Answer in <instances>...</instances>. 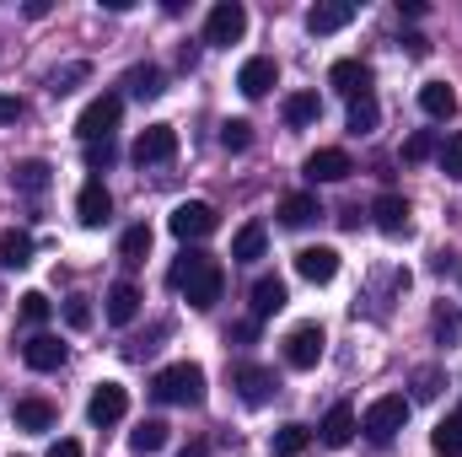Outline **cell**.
Returning <instances> with one entry per match:
<instances>
[{
    "mask_svg": "<svg viewBox=\"0 0 462 457\" xmlns=\"http://www.w3.org/2000/svg\"><path fill=\"white\" fill-rule=\"evenodd\" d=\"M172 285L183 291V302H189L194 312H210V307L221 302V291H226V269H221V258H210V253H183V258L172 264Z\"/></svg>",
    "mask_w": 462,
    "mask_h": 457,
    "instance_id": "1",
    "label": "cell"
},
{
    "mask_svg": "<svg viewBox=\"0 0 462 457\" xmlns=\"http://www.w3.org/2000/svg\"><path fill=\"white\" fill-rule=\"evenodd\" d=\"M151 393H156L162 404H183V409H194V404H205V371H199L194 360L162 366L156 382H151Z\"/></svg>",
    "mask_w": 462,
    "mask_h": 457,
    "instance_id": "2",
    "label": "cell"
},
{
    "mask_svg": "<svg viewBox=\"0 0 462 457\" xmlns=\"http://www.w3.org/2000/svg\"><path fill=\"white\" fill-rule=\"evenodd\" d=\"M409 409H414V404H409L403 393H382V398L360 415V431H365L371 442H393V436L409 425Z\"/></svg>",
    "mask_w": 462,
    "mask_h": 457,
    "instance_id": "3",
    "label": "cell"
},
{
    "mask_svg": "<svg viewBox=\"0 0 462 457\" xmlns=\"http://www.w3.org/2000/svg\"><path fill=\"white\" fill-rule=\"evenodd\" d=\"M118 114H124V98L103 92V98H92V103H87V114L76 118V135H81L87 145H103V140H114Z\"/></svg>",
    "mask_w": 462,
    "mask_h": 457,
    "instance_id": "4",
    "label": "cell"
},
{
    "mask_svg": "<svg viewBox=\"0 0 462 457\" xmlns=\"http://www.w3.org/2000/svg\"><path fill=\"white\" fill-rule=\"evenodd\" d=\"M323 344H328V334H323L318 323H296V329L285 334V366H291V371H312V366L323 360Z\"/></svg>",
    "mask_w": 462,
    "mask_h": 457,
    "instance_id": "5",
    "label": "cell"
},
{
    "mask_svg": "<svg viewBox=\"0 0 462 457\" xmlns=\"http://www.w3.org/2000/svg\"><path fill=\"white\" fill-rule=\"evenodd\" d=\"M231 387L242 393V404H253V409H258V404H269V398H274V387H280V382H274V371H269V366L242 360V366H231Z\"/></svg>",
    "mask_w": 462,
    "mask_h": 457,
    "instance_id": "6",
    "label": "cell"
},
{
    "mask_svg": "<svg viewBox=\"0 0 462 457\" xmlns=\"http://www.w3.org/2000/svg\"><path fill=\"white\" fill-rule=\"evenodd\" d=\"M247 33V11H242V0H221L216 11H210V22H205V43H216V49H226Z\"/></svg>",
    "mask_w": 462,
    "mask_h": 457,
    "instance_id": "7",
    "label": "cell"
},
{
    "mask_svg": "<svg viewBox=\"0 0 462 457\" xmlns=\"http://www.w3.org/2000/svg\"><path fill=\"white\" fill-rule=\"evenodd\" d=\"M167 227H172V237H183V242H199V237H210L221 221H216V210H210L205 200H183Z\"/></svg>",
    "mask_w": 462,
    "mask_h": 457,
    "instance_id": "8",
    "label": "cell"
},
{
    "mask_svg": "<svg viewBox=\"0 0 462 457\" xmlns=\"http://www.w3.org/2000/svg\"><path fill=\"white\" fill-rule=\"evenodd\" d=\"M172 156H178V129L172 124L140 129V140H134V162L140 167H156V162H172Z\"/></svg>",
    "mask_w": 462,
    "mask_h": 457,
    "instance_id": "9",
    "label": "cell"
},
{
    "mask_svg": "<svg viewBox=\"0 0 462 457\" xmlns=\"http://www.w3.org/2000/svg\"><path fill=\"white\" fill-rule=\"evenodd\" d=\"M307 183H345L349 173H355V162H349V151H339V145H323V151H312L307 156Z\"/></svg>",
    "mask_w": 462,
    "mask_h": 457,
    "instance_id": "10",
    "label": "cell"
},
{
    "mask_svg": "<svg viewBox=\"0 0 462 457\" xmlns=\"http://www.w3.org/2000/svg\"><path fill=\"white\" fill-rule=\"evenodd\" d=\"M129 415V387L124 382H103L97 393H92V404H87V420L92 425H118Z\"/></svg>",
    "mask_w": 462,
    "mask_h": 457,
    "instance_id": "11",
    "label": "cell"
},
{
    "mask_svg": "<svg viewBox=\"0 0 462 457\" xmlns=\"http://www.w3.org/2000/svg\"><path fill=\"white\" fill-rule=\"evenodd\" d=\"M108 216H114V194L103 189V178L81 183V194H76V221H81V227H103Z\"/></svg>",
    "mask_w": 462,
    "mask_h": 457,
    "instance_id": "12",
    "label": "cell"
},
{
    "mask_svg": "<svg viewBox=\"0 0 462 457\" xmlns=\"http://www.w3.org/2000/svg\"><path fill=\"white\" fill-rule=\"evenodd\" d=\"M274 81H280V65H274L269 54H253V60H242V70H236V87H242V98H263Z\"/></svg>",
    "mask_w": 462,
    "mask_h": 457,
    "instance_id": "13",
    "label": "cell"
},
{
    "mask_svg": "<svg viewBox=\"0 0 462 457\" xmlns=\"http://www.w3.org/2000/svg\"><path fill=\"white\" fill-rule=\"evenodd\" d=\"M296 275L312 280V285H328V280L339 275V253H334V247H301V253H296Z\"/></svg>",
    "mask_w": 462,
    "mask_h": 457,
    "instance_id": "14",
    "label": "cell"
},
{
    "mask_svg": "<svg viewBox=\"0 0 462 457\" xmlns=\"http://www.w3.org/2000/svg\"><path fill=\"white\" fill-rule=\"evenodd\" d=\"M328 87L345 92V98H365V92H371V65H365V60H339V65L328 70Z\"/></svg>",
    "mask_w": 462,
    "mask_h": 457,
    "instance_id": "15",
    "label": "cell"
},
{
    "mask_svg": "<svg viewBox=\"0 0 462 457\" xmlns=\"http://www.w3.org/2000/svg\"><path fill=\"white\" fill-rule=\"evenodd\" d=\"M355 431H360V420H355V409H349V404H334V409L323 415V425H318L323 447H349V442H355Z\"/></svg>",
    "mask_w": 462,
    "mask_h": 457,
    "instance_id": "16",
    "label": "cell"
},
{
    "mask_svg": "<svg viewBox=\"0 0 462 457\" xmlns=\"http://www.w3.org/2000/svg\"><path fill=\"white\" fill-rule=\"evenodd\" d=\"M355 22V0H323V5H312V16H307V27L318 33V38H328V33H339Z\"/></svg>",
    "mask_w": 462,
    "mask_h": 457,
    "instance_id": "17",
    "label": "cell"
},
{
    "mask_svg": "<svg viewBox=\"0 0 462 457\" xmlns=\"http://www.w3.org/2000/svg\"><path fill=\"white\" fill-rule=\"evenodd\" d=\"M22 360H27L32 371H60V366H65V344L54 340V334H32V340L22 344Z\"/></svg>",
    "mask_w": 462,
    "mask_h": 457,
    "instance_id": "18",
    "label": "cell"
},
{
    "mask_svg": "<svg viewBox=\"0 0 462 457\" xmlns=\"http://www.w3.org/2000/svg\"><path fill=\"white\" fill-rule=\"evenodd\" d=\"M371 221L387 231V237H403V231H409V200H403V194H382V200L371 205Z\"/></svg>",
    "mask_w": 462,
    "mask_h": 457,
    "instance_id": "19",
    "label": "cell"
},
{
    "mask_svg": "<svg viewBox=\"0 0 462 457\" xmlns=\"http://www.w3.org/2000/svg\"><path fill=\"white\" fill-rule=\"evenodd\" d=\"M285 302H291V291H285V280H280V275H263V280L253 285V318H258V323H263V318H274Z\"/></svg>",
    "mask_w": 462,
    "mask_h": 457,
    "instance_id": "20",
    "label": "cell"
},
{
    "mask_svg": "<svg viewBox=\"0 0 462 457\" xmlns=\"http://www.w3.org/2000/svg\"><path fill=\"white\" fill-rule=\"evenodd\" d=\"M103 302H108V323H114V329H129V323L140 318V291H134L129 280H118Z\"/></svg>",
    "mask_w": 462,
    "mask_h": 457,
    "instance_id": "21",
    "label": "cell"
},
{
    "mask_svg": "<svg viewBox=\"0 0 462 457\" xmlns=\"http://www.w3.org/2000/svg\"><path fill=\"white\" fill-rule=\"evenodd\" d=\"M420 108L430 118H452L457 114V92H452L447 81H425V87H420Z\"/></svg>",
    "mask_w": 462,
    "mask_h": 457,
    "instance_id": "22",
    "label": "cell"
},
{
    "mask_svg": "<svg viewBox=\"0 0 462 457\" xmlns=\"http://www.w3.org/2000/svg\"><path fill=\"white\" fill-rule=\"evenodd\" d=\"M263 242H269V231L258 227V221H247V227L231 237V258H236V264H258V258H263Z\"/></svg>",
    "mask_w": 462,
    "mask_h": 457,
    "instance_id": "23",
    "label": "cell"
},
{
    "mask_svg": "<svg viewBox=\"0 0 462 457\" xmlns=\"http://www.w3.org/2000/svg\"><path fill=\"white\" fill-rule=\"evenodd\" d=\"M162 447H167V425H162V420H140V425L129 431V452L134 457H156Z\"/></svg>",
    "mask_w": 462,
    "mask_h": 457,
    "instance_id": "24",
    "label": "cell"
},
{
    "mask_svg": "<svg viewBox=\"0 0 462 457\" xmlns=\"http://www.w3.org/2000/svg\"><path fill=\"white\" fill-rule=\"evenodd\" d=\"M307 447H312V431H307V425H296V420H291V425H280V431L269 436V452H274V457H301Z\"/></svg>",
    "mask_w": 462,
    "mask_h": 457,
    "instance_id": "25",
    "label": "cell"
},
{
    "mask_svg": "<svg viewBox=\"0 0 462 457\" xmlns=\"http://www.w3.org/2000/svg\"><path fill=\"white\" fill-rule=\"evenodd\" d=\"M318 216H323V210H318L312 194H285V200H280V221H285V227H312Z\"/></svg>",
    "mask_w": 462,
    "mask_h": 457,
    "instance_id": "26",
    "label": "cell"
},
{
    "mask_svg": "<svg viewBox=\"0 0 462 457\" xmlns=\"http://www.w3.org/2000/svg\"><path fill=\"white\" fill-rule=\"evenodd\" d=\"M16 425L22 431H49L54 425V404L49 398H16Z\"/></svg>",
    "mask_w": 462,
    "mask_h": 457,
    "instance_id": "27",
    "label": "cell"
},
{
    "mask_svg": "<svg viewBox=\"0 0 462 457\" xmlns=\"http://www.w3.org/2000/svg\"><path fill=\"white\" fill-rule=\"evenodd\" d=\"M0 264L5 269H27L32 264V237L27 231H5L0 237Z\"/></svg>",
    "mask_w": 462,
    "mask_h": 457,
    "instance_id": "28",
    "label": "cell"
},
{
    "mask_svg": "<svg viewBox=\"0 0 462 457\" xmlns=\"http://www.w3.org/2000/svg\"><path fill=\"white\" fill-rule=\"evenodd\" d=\"M87 76H92V65H87V60H70V65H60V70L49 76V92H54V98H70Z\"/></svg>",
    "mask_w": 462,
    "mask_h": 457,
    "instance_id": "29",
    "label": "cell"
},
{
    "mask_svg": "<svg viewBox=\"0 0 462 457\" xmlns=\"http://www.w3.org/2000/svg\"><path fill=\"white\" fill-rule=\"evenodd\" d=\"M145 253H151V227L140 221V227H129L118 237V258H124V264H145Z\"/></svg>",
    "mask_w": 462,
    "mask_h": 457,
    "instance_id": "30",
    "label": "cell"
},
{
    "mask_svg": "<svg viewBox=\"0 0 462 457\" xmlns=\"http://www.w3.org/2000/svg\"><path fill=\"white\" fill-rule=\"evenodd\" d=\"M430 447L441 457H462V415H447L441 425H436V436H430Z\"/></svg>",
    "mask_w": 462,
    "mask_h": 457,
    "instance_id": "31",
    "label": "cell"
},
{
    "mask_svg": "<svg viewBox=\"0 0 462 457\" xmlns=\"http://www.w3.org/2000/svg\"><path fill=\"white\" fill-rule=\"evenodd\" d=\"M124 87H129V98H140V103H145V98H162V70H156V65H134Z\"/></svg>",
    "mask_w": 462,
    "mask_h": 457,
    "instance_id": "32",
    "label": "cell"
},
{
    "mask_svg": "<svg viewBox=\"0 0 462 457\" xmlns=\"http://www.w3.org/2000/svg\"><path fill=\"white\" fill-rule=\"evenodd\" d=\"M318 108H323V103H318V92H291V98H285V124H291V129H301V124H312V118H318Z\"/></svg>",
    "mask_w": 462,
    "mask_h": 457,
    "instance_id": "33",
    "label": "cell"
},
{
    "mask_svg": "<svg viewBox=\"0 0 462 457\" xmlns=\"http://www.w3.org/2000/svg\"><path fill=\"white\" fill-rule=\"evenodd\" d=\"M376 124H382V108H376L371 92H365V98H349V129H355V135H371Z\"/></svg>",
    "mask_w": 462,
    "mask_h": 457,
    "instance_id": "34",
    "label": "cell"
},
{
    "mask_svg": "<svg viewBox=\"0 0 462 457\" xmlns=\"http://www.w3.org/2000/svg\"><path fill=\"white\" fill-rule=\"evenodd\" d=\"M436 162H441V173H447L452 183H462V135H447V140L436 145Z\"/></svg>",
    "mask_w": 462,
    "mask_h": 457,
    "instance_id": "35",
    "label": "cell"
},
{
    "mask_svg": "<svg viewBox=\"0 0 462 457\" xmlns=\"http://www.w3.org/2000/svg\"><path fill=\"white\" fill-rule=\"evenodd\" d=\"M16 189L22 194H43L49 189V162H22L16 167Z\"/></svg>",
    "mask_w": 462,
    "mask_h": 457,
    "instance_id": "36",
    "label": "cell"
},
{
    "mask_svg": "<svg viewBox=\"0 0 462 457\" xmlns=\"http://www.w3.org/2000/svg\"><path fill=\"white\" fill-rule=\"evenodd\" d=\"M441 387H447V377H441L436 366H425V371H414V398H420V404H430V398H441Z\"/></svg>",
    "mask_w": 462,
    "mask_h": 457,
    "instance_id": "37",
    "label": "cell"
},
{
    "mask_svg": "<svg viewBox=\"0 0 462 457\" xmlns=\"http://www.w3.org/2000/svg\"><path fill=\"white\" fill-rule=\"evenodd\" d=\"M221 145H226V151H247V145H253V124H247V118H226V124H221Z\"/></svg>",
    "mask_w": 462,
    "mask_h": 457,
    "instance_id": "38",
    "label": "cell"
},
{
    "mask_svg": "<svg viewBox=\"0 0 462 457\" xmlns=\"http://www.w3.org/2000/svg\"><path fill=\"white\" fill-rule=\"evenodd\" d=\"M425 156H436V135H430V129H414V135L403 140V162H425Z\"/></svg>",
    "mask_w": 462,
    "mask_h": 457,
    "instance_id": "39",
    "label": "cell"
},
{
    "mask_svg": "<svg viewBox=\"0 0 462 457\" xmlns=\"http://www.w3.org/2000/svg\"><path fill=\"white\" fill-rule=\"evenodd\" d=\"M43 318H49V296H43V291H27V296H22V323L38 329Z\"/></svg>",
    "mask_w": 462,
    "mask_h": 457,
    "instance_id": "40",
    "label": "cell"
},
{
    "mask_svg": "<svg viewBox=\"0 0 462 457\" xmlns=\"http://www.w3.org/2000/svg\"><path fill=\"white\" fill-rule=\"evenodd\" d=\"M65 318H70V329H87V323H92V307L76 296V302H65Z\"/></svg>",
    "mask_w": 462,
    "mask_h": 457,
    "instance_id": "41",
    "label": "cell"
},
{
    "mask_svg": "<svg viewBox=\"0 0 462 457\" xmlns=\"http://www.w3.org/2000/svg\"><path fill=\"white\" fill-rule=\"evenodd\" d=\"M87 162H92V167H108V162H114V140H103V145H87Z\"/></svg>",
    "mask_w": 462,
    "mask_h": 457,
    "instance_id": "42",
    "label": "cell"
},
{
    "mask_svg": "<svg viewBox=\"0 0 462 457\" xmlns=\"http://www.w3.org/2000/svg\"><path fill=\"white\" fill-rule=\"evenodd\" d=\"M22 118V98H0V124H16Z\"/></svg>",
    "mask_w": 462,
    "mask_h": 457,
    "instance_id": "43",
    "label": "cell"
},
{
    "mask_svg": "<svg viewBox=\"0 0 462 457\" xmlns=\"http://www.w3.org/2000/svg\"><path fill=\"white\" fill-rule=\"evenodd\" d=\"M253 334H258V318H247V323H236V329H231L226 340H236V344H247V340H253Z\"/></svg>",
    "mask_w": 462,
    "mask_h": 457,
    "instance_id": "44",
    "label": "cell"
},
{
    "mask_svg": "<svg viewBox=\"0 0 462 457\" xmlns=\"http://www.w3.org/2000/svg\"><path fill=\"white\" fill-rule=\"evenodd\" d=\"M403 43H409V54H414V60H425V54H430V38H420V33H409Z\"/></svg>",
    "mask_w": 462,
    "mask_h": 457,
    "instance_id": "45",
    "label": "cell"
},
{
    "mask_svg": "<svg viewBox=\"0 0 462 457\" xmlns=\"http://www.w3.org/2000/svg\"><path fill=\"white\" fill-rule=\"evenodd\" d=\"M49 457H81V442H70V436H65V442H54V447H49Z\"/></svg>",
    "mask_w": 462,
    "mask_h": 457,
    "instance_id": "46",
    "label": "cell"
},
{
    "mask_svg": "<svg viewBox=\"0 0 462 457\" xmlns=\"http://www.w3.org/2000/svg\"><path fill=\"white\" fill-rule=\"evenodd\" d=\"M178 457H205V447H199V442H189V447H183Z\"/></svg>",
    "mask_w": 462,
    "mask_h": 457,
    "instance_id": "47",
    "label": "cell"
}]
</instances>
